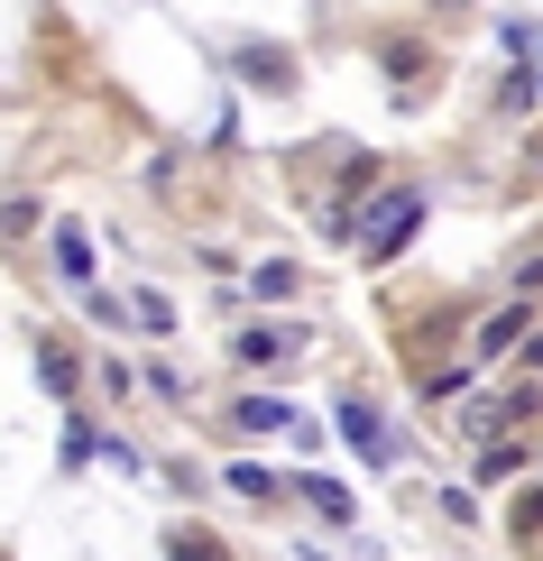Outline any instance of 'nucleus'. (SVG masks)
<instances>
[{
  "mask_svg": "<svg viewBox=\"0 0 543 561\" xmlns=\"http://www.w3.org/2000/svg\"><path fill=\"white\" fill-rule=\"evenodd\" d=\"M222 479H230V488H240V497H276V479H268V470H258V460H240V470H222Z\"/></svg>",
  "mask_w": 543,
  "mask_h": 561,
  "instance_id": "obj_12",
  "label": "nucleus"
},
{
  "mask_svg": "<svg viewBox=\"0 0 543 561\" xmlns=\"http://www.w3.org/2000/svg\"><path fill=\"white\" fill-rule=\"evenodd\" d=\"M295 488H304V506H323V516H332V525H350V488H341V479H323V470H304Z\"/></svg>",
  "mask_w": 543,
  "mask_h": 561,
  "instance_id": "obj_7",
  "label": "nucleus"
},
{
  "mask_svg": "<svg viewBox=\"0 0 543 561\" xmlns=\"http://www.w3.org/2000/svg\"><path fill=\"white\" fill-rule=\"evenodd\" d=\"M37 378L56 387V396H75V387H83V368H75V350H65V341H37Z\"/></svg>",
  "mask_w": 543,
  "mask_h": 561,
  "instance_id": "obj_6",
  "label": "nucleus"
},
{
  "mask_svg": "<svg viewBox=\"0 0 543 561\" xmlns=\"http://www.w3.org/2000/svg\"><path fill=\"white\" fill-rule=\"evenodd\" d=\"M304 350V322H249L240 341H230V359L240 368H276V359H295Z\"/></svg>",
  "mask_w": 543,
  "mask_h": 561,
  "instance_id": "obj_3",
  "label": "nucleus"
},
{
  "mask_svg": "<svg viewBox=\"0 0 543 561\" xmlns=\"http://www.w3.org/2000/svg\"><path fill=\"white\" fill-rule=\"evenodd\" d=\"M167 561H230V552H222V543H212V534H194V525H184V534H176V543H167Z\"/></svg>",
  "mask_w": 543,
  "mask_h": 561,
  "instance_id": "obj_10",
  "label": "nucleus"
},
{
  "mask_svg": "<svg viewBox=\"0 0 543 561\" xmlns=\"http://www.w3.org/2000/svg\"><path fill=\"white\" fill-rule=\"evenodd\" d=\"M525 322H534L525 304H507V313H488V322H479V359H507V350L525 341Z\"/></svg>",
  "mask_w": 543,
  "mask_h": 561,
  "instance_id": "obj_4",
  "label": "nucleus"
},
{
  "mask_svg": "<svg viewBox=\"0 0 543 561\" xmlns=\"http://www.w3.org/2000/svg\"><path fill=\"white\" fill-rule=\"evenodd\" d=\"M129 332H176V313H167V295H129Z\"/></svg>",
  "mask_w": 543,
  "mask_h": 561,
  "instance_id": "obj_9",
  "label": "nucleus"
},
{
  "mask_svg": "<svg viewBox=\"0 0 543 561\" xmlns=\"http://www.w3.org/2000/svg\"><path fill=\"white\" fill-rule=\"evenodd\" d=\"M516 534H543V488H525V497H516Z\"/></svg>",
  "mask_w": 543,
  "mask_h": 561,
  "instance_id": "obj_13",
  "label": "nucleus"
},
{
  "mask_svg": "<svg viewBox=\"0 0 543 561\" xmlns=\"http://www.w3.org/2000/svg\"><path fill=\"white\" fill-rule=\"evenodd\" d=\"M56 267H65V276H75V286H92V240H83V230H75V221H65V230H56Z\"/></svg>",
  "mask_w": 543,
  "mask_h": 561,
  "instance_id": "obj_8",
  "label": "nucleus"
},
{
  "mask_svg": "<svg viewBox=\"0 0 543 561\" xmlns=\"http://www.w3.org/2000/svg\"><path fill=\"white\" fill-rule=\"evenodd\" d=\"M415 230H423V194H415V184H396V194H377V203H369L360 249H369V259H396V249H406Z\"/></svg>",
  "mask_w": 543,
  "mask_h": 561,
  "instance_id": "obj_1",
  "label": "nucleus"
},
{
  "mask_svg": "<svg viewBox=\"0 0 543 561\" xmlns=\"http://www.w3.org/2000/svg\"><path fill=\"white\" fill-rule=\"evenodd\" d=\"M516 470H525V451H516V442H488V451H479V479H516Z\"/></svg>",
  "mask_w": 543,
  "mask_h": 561,
  "instance_id": "obj_11",
  "label": "nucleus"
},
{
  "mask_svg": "<svg viewBox=\"0 0 543 561\" xmlns=\"http://www.w3.org/2000/svg\"><path fill=\"white\" fill-rule=\"evenodd\" d=\"M240 433H295V405L286 396H240Z\"/></svg>",
  "mask_w": 543,
  "mask_h": 561,
  "instance_id": "obj_5",
  "label": "nucleus"
},
{
  "mask_svg": "<svg viewBox=\"0 0 543 561\" xmlns=\"http://www.w3.org/2000/svg\"><path fill=\"white\" fill-rule=\"evenodd\" d=\"M341 433H350V451H360L369 470H396V433H387V414H377L369 396H341Z\"/></svg>",
  "mask_w": 543,
  "mask_h": 561,
  "instance_id": "obj_2",
  "label": "nucleus"
},
{
  "mask_svg": "<svg viewBox=\"0 0 543 561\" xmlns=\"http://www.w3.org/2000/svg\"><path fill=\"white\" fill-rule=\"evenodd\" d=\"M534 175H543V148H534Z\"/></svg>",
  "mask_w": 543,
  "mask_h": 561,
  "instance_id": "obj_14",
  "label": "nucleus"
}]
</instances>
